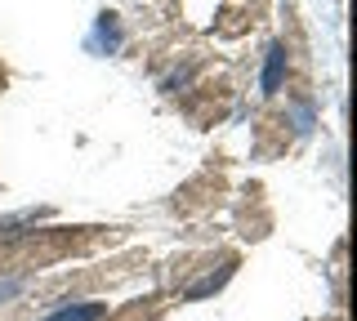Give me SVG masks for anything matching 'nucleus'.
Masks as SVG:
<instances>
[{
    "instance_id": "f257e3e1",
    "label": "nucleus",
    "mask_w": 357,
    "mask_h": 321,
    "mask_svg": "<svg viewBox=\"0 0 357 321\" xmlns=\"http://www.w3.org/2000/svg\"><path fill=\"white\" fill-rule=\"evenodd\" d=\"M282 81H286V45H273L268 49V63H264V94H277L282 90Z\"/></svg>"
},
{
    "instance_id": "f03ea898",
    "label": "nucleus",
    "mask_w": 357,
    "mask_h": 321,
    "mask_svg": "<svg viewBox=\"0 0 357 321\" xmlns=\"http://www.w3.org/2000/svg\"><path fill=\"white\" fill-rule=\"evenodd\" d=\"M121 45V31H116V18L112 14H98V27H94V40H89V49H116Z\"/></svg>"
},
{
    "instance_id": "7ed1b4c3",
    "label": "nucleus",
    "mask_w": 357,
    "mask_h": 321,
    "mask_svg": "<svg viewBox=\"0 0 357 321\" xmlns=\"http://www.w3.org/2000/svg\"><path fill=\"white\" fill-rule=\"evenodd\" d=\"M103 313H107V304H67L63 313H54V317H45V321H103Z\"/></svg>"
},
{
    "instance_id": "20e7f679",
    "label": "nucleus",
    "mask_w": 357,
    "mask_h": 321,
    "mask_svg": "<svg viewBox=\"0 0 357 321\" xmlns=\"http://www.w3.org/2000/svg\"><path fill=\"white\" fill-rule=\"evenodd\" d=\"M14 290H22V276H0V299H9Z\"/></svg>"
}]
</instances>
